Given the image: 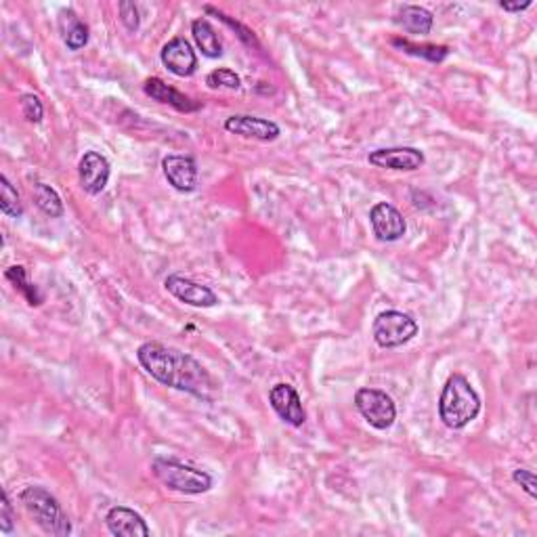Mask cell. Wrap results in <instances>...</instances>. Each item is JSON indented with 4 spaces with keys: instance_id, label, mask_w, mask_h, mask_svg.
<instances>
[{
    "instance_id": "6da1fadb",
    "label": "cell",
    "mask_w": 537,
    "mask_h": 537,
    "mask_svg": "<svg viewBox=\"0 0 537 537\" xmlns=\"http://www.w3.org/2000/svg\"><path fill=\"white\" fill-rule=\"evenodd\" d=\"M137 359L160 384L189 393L202 401L216 399L218 384L212 380L206 367L187 353L160 342H145L137 349Z\"/></svg>"
},
{
    "instance_id": "7a4b0ae2",
    "label": "cell",
    "mask_w": 537,
    "mask_h": 537,
    "mask_svg": "<svg viewBox=\"0 0 537 537\" xmlns=\"http://www.w3.org/2000/svg\"><path fill=\"white\" fill-rule=\"evenodd\" d=\"M480 412V397L462 374H454L448 378L441 399L439 416L443 424L451 430H460L477 418Z\"/></svg>"
},
{
    "instance_id": "3957f363",
    "label": "cell",
    "mask_w": 537,
    "mask_h": 537,
    "mask_svg": "<svg viewBox=\"0 0 537 537\" xmlns=\"http://www.w3.org/2000/svg\"><path fill=\"white\" fill-rule=\"evenodd\" d=\"M19 500L26 511L30 512L34 522L45 533L58 537H66L72 533V522H69L68 514L61 511L58 498L51 496L47 490H42V487H26L21 491Z\"/></svg>"
},
{
    "instance_id": "277c9868",
    "label": "cell",
    "mask_w": 537,
    "mask_h": 537,
    "mask_svg": "<svg viewBox=\"0 0 537 537\" xmlns=\"http://www.w3.org/2000/svg\"><path fill=\"white\" fill-rule=\"evenodd\" d=\"M153 477L171 491L185 493V496H200L212 490V477L206 470L194 469L171 458H155L152 462Z\"/></svg>"
},
{
    "instance_id": "5b68a950",
    "label": "cell",
    "mask_w": 537,
    "mask_h": 537,
    "mask_svg": "<svg viewBox=\"0 0 537 537\" xmlns=\"http://www.w3.org/2000/svg\"><path fill=\"white\" fill-rule=\"evenodd\" d=\"M372 334L380 349H397L418 334V323L401 311H384L374 320Z\"/></svg>"
},
{
    "instance_id": "8992f818",
    "label": "cell",
    "mask_w": 537,
    "mask_h": 537,
    "mask_svg": "<svg viewBox=\"0 0 537 537\" xmlns=\"http://www.w3.org/2000/svg\"><path fill=\"white\" fill-rule=\"evenodd\" d=\"M355 407L363 416V420L376 430L391 428L397 418V407H395L391 395L378 391V388H359L355 393Z\"/></svg>"
},
{
    "instance_id": "52a82bcc",
    "label": "cell",
    "mask_w": 537,
    "mask_h": 537,
    "mask_svg": "<svg viewBox=\"0 0 537 537\" xmlns=\"http://www.w3.org/2000/svg\"><path fill=\"white\" fill-rule=\"evenodd\" d=\"M164 288L174 296V299H179L189 307L208 309L218 305V296L212 292L208 286L197 284V281L183 278V275H168L164 279Z\"/></svg>"
},
{
    "instance_id": "ba28073f",
    "label": "cell",
    "mask_w": 537,
    "mask_h": 537,
    "mask_svg": "<svg viewBox=\"0 0 537 537\" xmlns=\"http://www.w3.org/2000/svg\"><path fill=\"white\" fill-rule=\"evenodd\" d=\"M367 162L372 166L388 168V171H418L424 166V153L416 147H386V150H376L367 155Z\"/></svg>"
},
{
    "instance_id": "9c48e42d",
    "label": "cell",
    "mask_w": 537,
    "mask_h": 537,
    "mask_svg": "<svg viewBox=\"0 0 537 537\" xmlns=\"http://www.w3.org/2000/svg\"><path fill=\"white\" fill-rule=\"evenodd\" d=\"M268 401H271L275 414L284 422H288L290 426H302V424H305L307 412L305 407H302L300 395L294 386H290L286 383L275 384L271 391H268Z\"/></svg>"
},
{
    "instance_id": "30bf717a",
    "label": "cell",
    "mask_w": 537,
    "mask_h": 537,
    "mask_svg": "<svg viewBox=\"0 0 537 537\" xmlns=\"http://www.w3.org/2000/svg\"><path fill=\"white\" fill-rule=\"evenodd\" d=\"M162 171L166 181L181 194H192L197 187V162L192 155H166L162 160Z\"/></svg>"
},
{
    "instance_id": "8fae6325",
    "label": "cell",
    "mask_w": 537,
    "mask_h": 537,
    "mask_svg": "<svg viewBox=\"0 0 537 537\" xmlns=\"http://www.w3.org/2000/svg\"><path fill=\"white\" fill-rule=\"evenodd\" d=\"M370 223L374 236L380 242H397V239L405 236L407 229L405 218H403L401 212L386 202H380L370 210Z\"/></svg>"
},
{
    "instance_id": "7c38bea8",
    "label": "cell",
    "mask_w": 537,
    "mask_h": 537,
    "mask_svg": "<svg viewBox=\"0 0 537 537\" xmlns=\"http://www.w3.org/2000/svg\"><path fill=\"white\" fill-rule=\"evenodd\" d=\"M111 168L105 155L97 152H87L78 164V176H80L82 189L89 195H99L108 187Z\"/></svg>"
},
{
    "instance_id": "4fadbf2b",
    "label": "cell",
    "mask_w": 537,
    "mask_h": 537,
    "mask_svg": "<svg viewBox=\"0 0 537 537\" xmlns=\"http://www.w3.org/2000/svg\"><path fill=\"white\" fill-rule=\"evenodd\" d=\"M160 59L164 63L168 72H173L179 78H189L195 74L197 69V55L192 48V45L185 38L176 37L171 42H166L162 48Z\"/></svg>"
},
{
    "instance_id": "5bb4252c",
    "label": "cell",
    "mask_w": 537,
    "mask_h": 537,
    "mask_svg": "<svg viewBox=\"0 0 537 537\" xmlns=\"http://www.w3.org/2000/svg\"><path fill=\"white\" fill-rule=\"evenodd\" d=\"M225 131L231 134H239L246 139H257V141H275L281 134L279 124H275L273 120L257 118V116H231L225 120Z\"/></svg>"
},
{
    "instance_id": "9a60e30c",
    "label": "cell",
    "mask_w": 537,
    "mask_h": 537,
    "mask_svg": "<svg viewBox=\"0 0 537 537\" xmlns=\"http://www.w3.org/2000/svg\"><path fill=\"white\" fill-rule=\"evenodd\" d=\"M105 525H108L111 535L118 537H147L150 527L139 512L131 511L126 506H114L105 514Z\"/></svg>"
},
{
    "instance_id": "2e32d148",
    "label": "cell",
    "mask_w": 537,
    "mask_h": 537,
    "mask_svg": "<svg viewBox=\"0 0 537 537\" xmlns=\"http://www.w3.org/2000/svg\"><path fill=\"white\" fill-rule=\"evenodd\" d=\"M143 90H145L147 97L153 99V101L171 105V108L185 111V114H192V111H197L202 108L200 103L194 101V99H189L187 95H183L181 90L173 89L171 84L160 80V78H150V80L143 84Z\"/></svg>"
},
{
    "instance_id": "e0dca14e",
    "label": "cell",
    "mask_w": 537,
    "mask_h": 537,
    "mask_svg": "<svg viewBox=\"0 0 537 537\" xmlns=\"http://www.w3.org/2000/svg\"><path fill=\"white\" fill-rule=\"evenodd\" d=\"M395 21L409 34H418V37H426L433 30V13L424 9V6L416 5H403Z\"/></svg>"
},
{
    "instance_id": "ac0fdd59",
    "label": "cell",
    "mask_w": 537,
    "mask_h": 537,
    "mask_svg": "<svg viewBox=\"0 0 537 537\" xmlns=\"http://www.w3.org/2000/svg\"><path fill=\"white\" fill-rule=\"evenodd\" d=\"M59 26L63 34V42L69 51H80L89 42V26L78 19L74 11H61Z\"/></svg>"
},
{
    "instance_id": "d6986e66",
    "label": "cell",
    "mask_w": 537,
    "mask_h": 537,
    "mask_svg": "<svg viewBox=\"0 0 537 537\" xmlns=\"http://www.w3.org/2000/svg\"><path fill=\"white\" fill-rule=\"evenodd\" d=\"M192 34L200 47L202 55H206L210 59H216L223 55V42L218 38L215 27L210 26L208 19H195L192 24Z\"/></svg>"
},
{
    "instance_id": "ffe728a7",
    "label": "cell",
    "mask_w": 537,
    "mask_h": 537,
    "mask_svg": "<svg viewBox=\"0 0 537 537\" xmlns=\"http://www.w3.org/2000/svg\"><path fill=\"white\" fill-rule=\"evenodd\" d=\"M5 278L9 279L13 286H16L17 292H19L21 296H24V299L27 300V305H30V307H38V305H42V294L38 292V288L34 286L30 279H27L26 267H21V265L9 267V268H6Z\"/></svg>"
},
{
    "instance_id": "44dd1931",
    "label": "cell",
    "mask_w": 537,
    "mask_h": 537,
    "mask_svg": "<svg viewBox=\"0 0 537 537\" xmlns=\"http://www.w3.org/2000/svg\"><path fill=\"white\" fill-rule=\"evenodd\" d=\"M32 194H34V202H37V206L45 212L47 216L51 218L63 216V202L59 194L55 192L51 185H47V183H37L32 189Z\"/></svg>"
},
{
    "instance_id": "7402d4cb",
    "label": "cell",
    "mask_w": 537,
    "mask_h": 537,
    "mask_svg": "<svg viewBox=\"0 0 537 537\" xmlns=\"http://www.w3.org/2000/svg\"><path fill=\"white\" fill-rule=\"evenodd\" d=\"M393 47L401 48V51L407 53V55H414V58H422V59L433 61V63H441L449 55V48L448 47L414 45V42H409L405 38H395L393 40Z\"/></svg>"
},
{
    "instance_id": "603a6c76",
    "label": "cell",
    "mask_w": 537,
    "mask_h": 537,
    "mask_svg": "<svg viewBox=\"0 0 537 537\" xmlns=\"http://www.w3.org/2000/svg\"><path fill=\"white\" fill-rule=\"evenodd\" d=\"M0 210H3V215L13 218L24 215V204H21L19 192L11 185V181L5 174L0 176Z\"/></svg>"
},
{
    "instance_id": "cb8c5ba5",
    "label": "cell",
    "mask_w": 537,
    "mask_h": 537,
    "mask_svg": "<svg viewBox=\"0 0 537 537\" xmlns=\"http://www.w3.org/2000/svg\"><path fill=\"white\" fill-rule=\"evenodd\" d=\"M206 84L210 89L236 90V89H239V84H242V80H239V76L233 72V69L218 68V69H215V72H210L206 76Z\"/></svg>"
},
{
    "instance_id": "d4e9b609",
    "label": "cell",
    "mask_w": 537,
    "mask_h": 537,
    "mask_svg": "<svg viewBox=\"0 0 537 537\" xmlns=\"http://www.w3.org/2000/svg\"><path fill=\"white\" fill-rule=\"evenodd\" d=\"M19 105H21V114H24V118L27 120V122H32V124L42 122V116H45V108H42V101L37 95H32V93L21 95Z\"/></svg>"
},
{
    "instance_id": "484cf974",
    "label": "cell",
    "mask_w": 537,
    "mask_h": 537,
    "mask_svg": "<svg viewBox=\"0 0 537 537\" xmlns=\"http://www.w3.org/2000/svg\"><path fill=\"white\" fill-rule=\"evenodd\" d=\"M206 13H212V16H216L218 19L225 21V24H227L229 27H233V30L237 32V37L242 38L244 45H248V47H258V40H257V37H254V32L248 30V27H246V26L239 24V21H233L229 16H225L223 11L215 9V6H206Z\"/></svg>"
},
{
    "instance_id": "4316f807",
    "label": "cell",
    "mask_w": 537,
    "mask_h": 537,
    "mask_svg": "<svg viewBox=\"0 0 537 537\" xmlns=\"http://www.w3.org/2000/svg\"><path fill=\"white\" fill-rule=\"evenodd\" d=\"M512 480L517 485H521L522 490H525L529 496L532 498H537V480H535V475L532 470L527 469H517L512 472Z\"/></svg>"
},
{
    "instance_id": "83f0119b",
    "label": "cell",
    "mask_w": 537,
    "mask_h": 537,
    "mask_svg": "<svg viewBox=\"0 0 537 537\" xmlns=\"http://www.w3.org/2000/svg\"><path fill=\"white\" fill-rule=\"evenodd\" d=\"M13 521H16V514H13L9 493L3 491V501H0V532L11 533L13 532Z\"/></svg>"
},
{
    "instance_id": "f1b7e54d",
    "label": "cell",
    "mask_w": 537,
    "mask_h": 537,
    "mask_svg": "<svg viewBox=\"0 0 537 537\" xmlns=\"http://www.w3.org/2000/svg\"><path fill=\"white\" fill-rule=\"evenodd\" d=\"M120 17H122V24L126 26L129 32H137L139 30V11L134 3H120Z\"/></svg>"
},
{
    "instance_id": "f546056e",
    "label": "cell",
    "mask_w": 537,
    "mask_h": 537,
    "mask_svg": "<svg viewBox=\"0 0 537 537\" xmlns=\"http://www.w3.org/2000/svg\"><path fill=\"white\" fill-rule=\"evenodd\" d=\"M532 5H533L532 0H527V3H500L501 9L511 11V13H521V11L529 9V6H532Z\"/></svg>"
}]
</instances>
